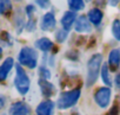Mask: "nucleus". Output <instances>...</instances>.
<instances>
[{
	"instance_id": "f8f14e48",
	"label": "nucleus",
	"mask_w": 120,
	"mask_h": 115,
	"mask_svg": "<svg viewBox=\"0 0 120 115\" xmlns=\"http://www.w3.org/2000/svg\"><path fill=\"white\" fill-rule=\"evenodd\" d=\"M39 85H40V88H41L42 95L46 96V97L52 96V95L54 94V91H55L54 85H53L51 82H48L47 80H42V78H40V80H39Z\"/></svg>"
},
{
	"instance_id": "ddd939ff",
	"label": "nucleus",
	"mask_w": 120,
	"mask_h": 115,
	"mask_svg": "<svg viewBox=\"0 0 120 115\" xmlns=\"http://www.w3.org/2000/svg\"><path fill=\"white\" fill-rule=\"evenodd\" d=\"M88 20L93 24V25H99L102 20V12L99 9H92L88 12Z\"/></svg>"
},
{
	"instance_id": "a211bd4d",
	"label": "nucleus",
	"mask_w": 120,
	"mask_h": 115,
	"mask_svg": "<svg viewBox=\"0 0 120 115\" xmlns=\"http://www.w3.org/2000/svg\"><path fill=\"white\" fill-rule=\"evenodd\" d=\"M112 33L114 36L115 39L120 40V20L119 19H115L112 24Z\"/></svg>"
},
{
	"instance_id": "f03ea898",
	"label": "nucleus",
	"mask_w": 120,
	"mask_h": 115,
	"mask_svg": "<svg viewBox=\"0 0 120 115\" xmlns=\"http://www.w3.org/2000/svg\"><path fill=\"white\" fill-rule=\"evenodd\" d=\"M19 63H20V65H25L30 69H34L38 64L37 51L30 46L22 47L19 53Z\"/></svg>"
},
{
	"instance_id": "5701e85b",
	"label": "nucleus",
	"mask_w": 120,
	"mask_h": 115,
	"mask_svg": "<svg viewBox=\"0 0 120 115\" xmlns=\"http://www.w3.org/2000/svg\"><path fill=\"white\" fill-rule=\"evenodd\" d=\"M33 11H34V7H33L32 5H28V6H27V9H26V12H27V13H28V14L31 16Z\"/></svg>"
},
{
	"instance_id": "6e6552de",
	"label": "nucleus",
	"mask_w": 120,
	"mask_h": 115,
	"mask_svg": "<svg viewBox=\"0 0 120 115\" xmlns=\"http://www.w3.org/2000/svg\"><path fill=\"white\" fill-rule=\"evenodd\" d=\"M53 109H54V102L49 100L42 101L37 107V115H52Z\"/></svg>"
},
{
	"instance_id": "b1692460",
	"label": "nucleus",
	"mask_w": 120,
	"mask_h": 115,
	"mask_svg": "<svg viewBox=\"0 0 120 115\" xmlns=\"http://www.w3.org/2000/svg\"><path fill=\"white\" fill-rule=\"evenodd\" d=\"M115 84H116L118 88H120V74H118L115 76Z\"/></svg>"
},
{
	"instance_id": "4468645a",
	"label": "nucleus",
	"mask_w": 120,
	"mask_h": 115,
	"mask_svg": "<svg viewBox=\"0 0 120 115\" xmlns=\"http://www.w3.org/2000/svg\"><path fill=\"white\" fill-rule=\"evenodd\" d=\"M108 63L113 68H116L119 65V63H120V50L113 49L109 52V55H108Z\"/></svg>"
},
{
	"instance_id": "dca6fc26",
	"label": "nucleus",
	"mask_w": 120,
	"mask_h": 115,
	"mask_svg": "<svg viewBox=\"0 0 120 115\" xmlns=\"http://www.w3.org/2000/svg\"><path fill=\"white\" fill-rule=\"evenodd\" d=\"M68 5H70V9L72 10V12L80 11L85 7V3L81 1V0H71V1H68Z\"/></svg>"
},
{
	"instance_id": "39448f33",
	"label": "nucleus",
	"mask_w": 120,
	"mask_h": 115,
	"mask_svg": "<svg viewBox=\"0 0 120 115\" xmlns=\"http://www.w3.org/2000/svg\"><path fill=\"white\" fill-rule=\"evenodd\" d=\"M94 100L97 102V104L101 108H106L109 104L111 101V89L107 87H102L99 88L94 95Z\"/></svg>"
},
{
	"instance_id": "393cba45",
	"label": "nucleus",
	"mask_w": 120,
	"mask_h": 115,
	"mask_svg": "<svg viewBox=\"0 0 120 115\" xmlns=\"http://www.w3.org/2000/svg\"><path fill=\"white\" fill-rule=\"evenodd\" d=\"M3 107H4V101H3L1 98H0V109H1Z\"/></svg>"
},
{
	"instance_id": "6ab92c4d",
	"label": "nucleus",
	"mask_w": 120,
	"mask_h": 115,
	"mask_svg": "<svg viewBox=\"0 0 120 115\" xmlns=\"http://www.w3.org/2000/svg\"><path fill=\"white\" fill-rule=\"evenodd\" d=\"M12 5L10 1H0V13H7L11 11Z\"/></svg>"
},
{
	"instance_id": "7ed1b4c3",
	"label": "nucleus",
	"mask_w": 120,
	"mask_h": 115,
	"mask_svg": "<svg viewBox=\"0 0 120 115\" xmlns=\"http://www.w3.org/2000/svg\"><path fill=\"white\" fill-rule=\"evenodd\" d=\"M15 69H17V75H15V80H14L15 88L21 95H25L30 90V85H31L30 77L26 75L25 70L22 69V67L20 64H18Z\"/></svg>"
},
{
	"instance_id": "a878e982",
	"label": "nucleus",
	"mask_w": 120,
	"mask_h": 115,
	"mask_svg": "<svg viewBox=\"0 0 120 115\" xmlns=\"http://www.w3.org/2000/svg\"><path fill=\"white\" fill-rule=\"evenodd\" d=\"M1 56H3V49L0 47V58H1Z\"/></svg>"
},
{
	"instance_id": "f3484780",
	"label": "nucleus",
	"mask_w": 120,
	"mask_h": 115,
	"mask_svg": "<svg viewBox=\"0 0 120 115\" xmlns=\"http://www.w3.org/2000/svg\"><path fill=\"white\" fill-rule=\"evenodd\" d=\"M101 78H102V81L107 85H111L112 84L111 77H109V72H108V65L107 64H102V67H101Z\"/></svg>"
},
{
	"instance_id": "20e7f679",
	"label": "nucleus",
	"mask_w": 120,
	"mask_h": 115,
	"mask_svg": "<svg viewBox=\"0 0 120 115\" xmlns=\"http://www.w3.org/2000/svg\"><path fill=\"white\" fill-rule=\"evenodd\" d=\"M80 97V89H73L66 93H63L58 100V107L60 109H66L77 103Z\"/></svg>"
},
{
	"instance_id": "f257e3e1",
	"label": "nucleus",
	"mask_w": 120,
	"mask_h": 115,
	"mask_svg": "<svg viewBox=\"0 0 120 115\" xmlns=\"http://www.w3.org/2000/svg\"><path fill=\"white\" fill-rule=\"evenodd\" d=\"M101 63H102L101 53H95L90 58L88 64H87V85H91L97 81L100 72Z\"/></svg>"
},
{
	"instance_id": "423d86ee",
	"label": "nucleus",
	"mask_w": 120,
	"mask_h": 115,
	"mask_svg": "<svg viewBox=\"0 0 120 115\" xmlns=\"http://www.w3.org/2000/svg\"><path fill=\"white\" fill-rule=\"evenodd\" d=\"M31 109L25 102H15L10 108L11 115H30Z\"/></svg>"
},
{
	"instance_id": "412c9836",
	"label": "nucleus",
	"mask_w": 120,
	"mask_h": 115,
	"mask_svg": "<svg viewBox=\"0 0 120 115\" xmlns=\"http://www.w3.org/2000/svg\"><path fill=\"white\" fill-rule=\"evenodd\" d=\"M40 75H41L42 80H48L51 77V74H49V71L46 68H40Z\"/></svg>"
},
{
	"instance_id": "aec40b11",
	"label": "nucleus",
	"mask_w": 120,
	"mask_h": 115,
	"mask_svg": "<svg viewBox=\"0 0 120 115\" xmlns=\"http://www.w3.org/2000/svg\"><path fill=\"white\" fill-rule=\"evenodd\" d=\"M66 37H67V31H64V30H60V31H58L56 32V34H55V38H56V40L58 42H64L65 39H66Z\"/></svg>"
},
{
	"instance_id": "1a4fd4ad",
	"label": "nucleus",
	"mask_w": 120,
	"mask_h": 115,
	"mask_svg": "<svg viewBox=\"0 0 120 115\" xmlns=\"http://www.w3.org/2000/svg\"><path fill=\"white\" fill-rule=\"evenodd\" d=\"M14 64V61L12 57H8V58H6L4 61V63L0 65V82H4L8 75V72L11 71L12 67Z\"/></svg>"
},
{
	"instance_id": "0eeeda50",
	"label": "nucleus",
	"mask_w": 120,
	"mask_h": 115,
	"mask_svg": "<svg viewBox=\"0 0 120 115\" xmlns=\"http://www.w3.org/2000/svg\"><path fill=\"white\" fill-rule=\"evenodd\" d=\"M55 17L53 13H46L42 16L41 18V23H40V27L44 31H49L53 30L55 27Z\"/></svg>"
},
{
	"instance_id": "9b49d317",
	"label": "nucleus",
	"mask_w": 120,
	"mask_h": 115,
	"mask_svg": "<svg viewBox=\"0 0 120 115\" xmlns=\"http://www.w3.org/2000/svg\"><path fill=\"white\" fill-rule=\"evenodd\" d=\"M75 30L78 32H90L91 25H90L88 18L85 17V16H80L75 21Z\"/></svg>"
},
{
	"instance_id": "2eb2a0df",
	"label": "nucleus",
	"mask_w": 120,
	"mask_h": 115,
	"mask_svg": "<svg viewBox=\"0 0 120 115\" xmlns=\"http://www.w3.org/2000/svg\"><path fill=\"white\" fill-rule=\"evenodd\" d=\"M35 46H37L38 49H40L41 51L47 52V51H49V50L52 49L53 43H52L48 38H40V39H38V40L35 42Z\"/></svg>"
},
{
	"instance_id": "4be33fe9",
	"label": "nucleus",
	"mask_w": 120,
	"mask_h": 115,
	"mask_svg": "<svg viewBox=\"0 0 120 115\" xmlns=\"http://www.w3.org/2000/svg\"><path fill=\"white\" fill-rule=\"evenodd\" d=\"M37 4L38 5H41V7L42 9H46V7H48V1H37Z\"/></svg>"
},
{
	"instance_id": "9d476101",
	"label": "nucleus",
	"mask_w": 120,
	"mask_h": 115,
	"mask_svg": "<svg viewBox=\"0 0 120 115\" xmlns=\"http://www.w3.org/2000/svg\"><path fill=\"white\" fill-rule=\"evenodd\" d=\"M75 18H77V16L72 11H67L64 13V16L61 17V25L65 29V31H68L72 27L73 23L75 21Z\"/></svg>"
}]
</instances>
